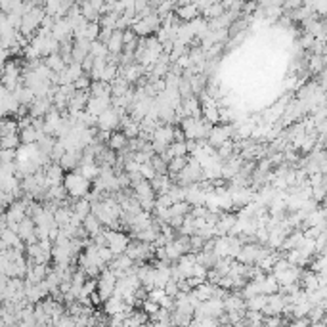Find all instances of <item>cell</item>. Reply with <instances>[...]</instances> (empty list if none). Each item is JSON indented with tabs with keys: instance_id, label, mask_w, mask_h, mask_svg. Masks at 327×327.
I'll use <instances>...</instances> for the list:
<instances>
[{
	"instance_id": "cell-28",
	"label": "cell",
	"mask_w": 327,
	"mask_h": 327,
	"mask_svg": "<svg viewBox=\"0 0 327 327\" xmlns=\"http://www.w3.org/2000/svg\"><path fill=\"white\" fill-rule=\"evenodd\" d=\"M171 151H173L174 157H188V144L186 142H182V144H178V142H174L173 145H171Z\"/></svg>"
},
{
	"instance_id": "cell-2",
	"label": "cell",
	"mask_w": 327,
	"mask_h": 327,
	"mask_svg": "<svg viewBox=\"0 0 327 327\" xmlns=\"http://www.w3.org/2000/svg\"><path fill=\"white\" fill-rule=\"evenodd\" d=\"M176 180L180 186H192V184H199L203 182L205 178H203V167L201 163L195 159V157H188V165H186V169H184L182 173L176 176Z\"/></svg>"
},
{
	"instance_id": "cell-7",
	"label": "cell",
	"mask_w": 327,
	"mask_h": 327,
	"mask_svg": "<svg viewBox=\"0 0 327 327\" xmlns=\"http://www.w3.org/2000/svg\"><path fill=\"white\" fill-rule=\"evenodd\" d=\"M176 16H178V20L184 21V23H192V21H195L197 18H201V12L197 8V4L188 2V4H182V6L176 8Z\"/></svg>"
},
{
	"instance_id": "cell-10",
	"label": "cell",
	"mask_w": 327,
	"mask_h": 327,
	"mask_svg": "<svg viewBox=\"0 0 327 327\" xmlns=\"http://www.w3.org/2000/svg\"><path fill=\"white\" fill-rule=\"evenodd\" d=\"M107 109H111V100H104V98H90V102L87 106L88 113L98 117V119L104 115Z\"/></svg>"
},
{
	"instance_id": "cell-13",
	"label": "cell",
	"mask_w": 327,
	"mask_h": 327,
	"mask_svg": "<svg viewBox=\"0 0 327 327\" xmlns=\"http://www.w3.org/2000/svg\"><path fill=\"white\" fill-rule=\"evenodd\" d=\"M14 98L20 102V106H27V107H31L33 104H35V100H37V96H35V92L31 90V88H27V87H23L21 85L16 92H14Z\"/></svg>"
},
{
	"instance_id": "cell-16",
	"label": "cell",
	"mask_w": 327,
	"mask_h": 327,
	"mask_svg": "<svg viewBox=\"0 0 327 327\" xmlns=\"http://www.w3.org/2000/svg\"><path fill=\"white\" fill-rule=\"evenodd\" d=\"M73 212L77 214L80 220L85 222L92 214V203L88 201V199H77L75 203V207H73Z\"/></svg>"
},
{
	"instance_id": "cell-29",
	"label": "cell",
	"mask_w": 327,
	"mask_h": 327,
	"mask_svg": "<svg viewBox=\"0 0 327 327\" xmlns=\"http://www.w3.org/2000/svg\"><path fill=\"white\" fill-rule=\"evenodd\" d=\"M142 310H144L147 316L151 317V316H155V314H157L159 310H161V306H159L157 302H153V300H149V298H147L144 304H142Z\"/></svg>"
},
{
	"instance_id": "cell-5",
	"label": "cell",
	"mask_w": 327,
	"mask_h": 327,
	"mask_svg": "<svg viewBox=\"0 0 327 327\" xmlns=\"http://www.w3.org/2000/svg\"><path fill=\"white\" fill-rule=\"evenodd\" d=\"M106 235H107V247L113 251V255H115V257L125 255L126 249H128V245H130L128 235L119 230H106Z\"/></svg>"
},
{
	"instance_id": "cell-31",
	"label": "cell",
	"mask_w": 327,
	"mask_h": 327,
	"mask_svg": "<svg viewBox=\"0 0 327 327\" xmlns=\"http://www.w3.org/2000/svg\"><path fill=\"white\" fill-rule=\"evenodd\" d=\"M312 10L316 16H327V2H316L312 4Z\"/></svg>"
},
{
	"instance_id": "cell-6",
	"label": "cell",
	"mask_w": 327,
	"mask_h": 327,
	"mask_svg": "<svg viewBox=\"0 0 327 327\" xmlns=\"http://www.w3.org/2000/svg\"><path fill=\"white\" fill-rule=\"evenodd\" d=\"M231 138H233V125H216V126H212L207 142H209L211 147L218 149V147H222L226 142H230Z\"/></svg>"
},
{
	"instance_id": "cell-20",
	"label": "cell",
	"mask_w": 327,
	"mask_h": 327,
	"mask_svg": "<svg viewBox=\"0 0 327 327\" xmlns=\"http://www.w3.org/2000/svg\"><path fill=\"white\" fill-rule=\"evenodd\" d=\"M71 216H73V211L67 209V207H59L58 211L54 212V218H56V224L59 228H65L71 224Z\"/></svg>"
},
{
	"instance_id": "cell-26",
	"label": "cell",
	"mask_w": 327,
	"mask_h": 327,
	"mask_svg": "<svg viewBox=\"0 0 327 327\" xmlns=\"http://www.w3.org/2000/svg\"><path fill=\"white\" fill-rule=\"evenodd\" d=\"M151 165H153L155 173H157V176H165V174L169 173V165L165 163L163 159L159 157V155H155L153 159H151Z\"/></svg>"
},
{
	"instance_id": "cell-18",
	"label": "cell",
	"mask_w": 327,
	"mask_h": 327,
	"mask_svg": "<svg viewBox=\"0 0 327 327\" xmlns=\"http://www.w3.org/2000/svg\"><path fill=\"white\" fill-rule=\"evenodd\" d=\"M126 145H128V138H126L123 132L117 130V132L111 134V140H109L107 147L113 149V151H123V149H126Z\"/></svg>"
},
{
	"instance_id": "cell-12",
	"label": "cell",
	"mask_w": 327,
	"mask_h": 327,
	"mask_svg": "<svg viewBox=\"0 0 327 327\" xmlns=\"http://www.w3.org/2000/svg\"><path fill=\"white\" fill-rule=\"evenodd\" d=\"M121 75L132 85V83H138V78H142L145 75V69L140 65V63H132V65H126V67H121Z\"/></svg>"
},
{
	"instance_id": "cell-1",
	"label": "cell",
	"mask_w": 327,
	"mask_h": 327,
	"mask_svg": "<svg viewBox=\"0 0 327 327\" xmlns=\"http://www.w3.org/2000/svg\"><path fill=\"white\" fill-rule=\"evenodd\" d=\"M65 190H67L69 197H75V199H80V197H87L88 192H90V186L92 184L88 182L85 176H80L78 173H69L65 174Z\"/></svg>"
},
{
	"instance_id": "cell-30",
	"label": "cell",
	"mask_w": 327,
	"mask_h": 327,
	"mask_svg": "<svg viewBox=\"0 0 327 327\" xmlns=\"http://www.w3.org/2000/svg\"><path fill=\"white\" fill-rule=\"evenodd\" d=\"M90 87H92V78H90V75H83L80 78L75 80V88H77V90H90Z\"/></svg>"
},
{
	"instance_id": "cell-14",
	"label": "cell",
	"mask_w": 327,
	"mask_h": 327,
	"mask_svg": "<svg viewBox=\"0 0 327 327\" xmlns=\"http://www.w3.org/2000/svg\"><path fill=\"white\" fill-rule=\"evenodd\" d=\"M83 226H85L87 233L90 235V239H92V237H96L98 233H102V231H104V224L98 220L96 214H90L87 220L83 222Z\"/></svg>"
},
{
	"instance_id": "cell-33",
	"label": "cell",
	"mask_w": 327,
	"mask_h": 327,
	"mask_svg": "<svg viewBox=\"0 0 327 327\" xmlns=\"http://www.w3.org/2000/svg\"><path fill=\"white\" fill-rule=\"evenodd\" d=\"M174 142H178V144H182V142H188L182 128H174Z\"/></svg>"
},
{
	"instance_id": "cell-21",
	"label": "cell",
	"mask_w": 327,
	"mask_h": 327,
	"mask_svg": "<svg viewBox=\"0 0 327 327\" xmlns=\"http://www.w3.org/2000/svg\"><path fill=\"white\" fill-rule=\"evenodd\" d=\"M186 165H188V157H174L173 161L169 163V174L176 180V176L186 169Z\"/></svg>"
},
{
	"instance_id": "cell-3",
	"label": "cell",
	"mask_w": 327,
	"mask_h": 327,
	"mask_svg": "<svg viewBox=\"0 0 327 327\" xmlns=\"http://www.w3.org/2000/svg\"><path fill=\"white\" fill-rule=\"evenodd\" d=\"M155 247L153 243H142V241H132L126 249V255L132 260H138V262H144V260H151L155 257Z\"/></svg>"
},
{
	"instance_id": "cell-25",
	"label": "cell",
	"mask_w": 327,
	"mask_h": 327,
	"mask_svg": "<svg viewBox=\"0 0 327 327\" xmlns=\"http://www.w3.org/2000/svg\"><path fill=\"white\" fill-rule=\"evenodd\" d=\"M192 205L188 201H180V203H174L173 207H171V212H173V216H188L190 212H192Z\"/></svg>"
},
{
	"instance_id": "cell-19",
	"label": "cell",
	"mask_w": 327,
	"mask_h": 327,
	"mask_svg": "<svg viewBox=\"0 0 327 327\" xmlns=\"http://www.w3.org/2000/svg\"><path fill=\"white\" fill-rule=\"evenodd\" d=\"M44 63L48 65L54 73H61V71H65L67 69V63H65V59L61 58L59 54H52L48 58H44Z\"/></svg>"
},
{
	"instance_id": "cell-8",
	"label": "cell",
	"mask_w": 327,
	"mask_h": 327,
	"mask_svg": "<svg viewBox=\"0 0 327 327\" xmlns=\"http://www.w3.org/2000/svg\"><path fill=\"white\" fill-rule=\"evenodd\" d=\"M153 142H157V144H163V145H167V147H171V145L174 144V128H173V125H165V123H161V125L157 126V130H155V134H153Z\"/></svg>"
},
{
	"instance_id": "cell-11",
	"label": "cell",
	"mask_w": 327,
	"mask_h": 327,
	"mask_svg": "<svg viewBox=\"0 0 327 327\" xmlns=\"http://www.w3.org/2000/svg\"><path fill=\"white\" fill-rule=\"evenodd\" d=\"M107 48L111 56H121L125 52V31H115L111 40L107 42Z\"/></svg>"
},
{
	"instance_id": "cell-9",
	"label": "cell",
	"mask_w": 327,
	"mask_h": 327,
	"mask_svg": "<svg viewBox=\"0 0 327 327\" xmlns=\"http://www.w3.org/2000/svg\"><path fill=\"white\" fill-rule=\"evenodd\" d=\"M46 173V180H48V186L54 188V186H63L61 182H65V174H63V169L59 163H52L44 169Z\"/></svg>"
},
{
	"instance_id": "cell-23",
	"label": "cell",
	"mask_w": 327,
	"mask_h": 327,
	"mask_svg": "<svg viewBox=\"0 0 327 327\" xmlns=\"http://www.w3.org/2000/svg\"><path fill=\"white\" fill-rule=\"evenodd\" d=\"M0 134H2V136L20 134V125H18V121H14V119H10V117H4V121H2V130H0Z\"/></svg>"
},
{
	"instance_id": "cell-17",
	"label": "cell",
	"mask_w": 327,
	"mask_h": 327,
	"mask_svg": "<svg viewBox=\"0 0 327 327\" xmlns=\"http://www.w3.org/2000/svg\"><path fill=\"white\" fill-rule=\"evenodd\" d=\"M132 190H134V195L138 197V199H147V197H155L153 186H151V182H147V180H142L140 184H136Z\"/></svg>"
},
{
	"instance_id": "cell-4",
	"label": "cell",
	"mask_w": 327,
	"mask_h": 327,
	"mask_svg": "<svg viewBox=\"0 0 327 327\" xmlns=\"http://www.w3.org/2000/svg\"><path fill=\"white\" fill-rule=\"evenodd\" d=\"M128 115L126 111H119V109H107L104 115L98 119V130H106V132H113L121 126V119Z\"/></svg>"
},
{
	"instance_id": "cell-15",
	"label": "cell",
	"mask_w": 327,
	"mask_h": 327,
	"mask_svg": "<svg viewBox=\"0 0 327 327\" xmlns=\"http://www.w3.org/2000/svg\"><path fill=\"white\" fill-rule=\"evenodd\" d=\"M151 186H153V192L155 193H159V195H165V193L171 192V188H173L174 184L171 182L169 174H165V176H155L153 180H151Z\"/></svg>"
},
{
	"instance_id": "cell-24",
	"label": "cell",
	"mask_w": 327,
	"mask_h": 327,
	"mask_svg": "<svg viewBox=\"0 0 327 327\" xmlns=\"http://www.w3.org/2000/svg\"><path fill=\"white\" fill-rule=\"evenodd\" d=\"M0 145H2V149H20L23 144H21L20 134H10V136H2Z\"/></svg>"
},
{
	"instance_id": "cell-32",
	"label": "cell",
	"mask_w": 327,
	"mask_h": 327,
	"mask_svg": "<svg viewBox=\"0 0 327 327\" xmlns=\"http://www.w3.org/2000/svg\"><path fill=\"white\" fill-rule=\"evenodd\" d=\"M113 33L115 31H111V29H102V33H100V42H104V44H107L109 40H111V37H113Z\"/></svg>"
},
{
	"instance_id": "cell-22",
	"label": "cell",
	"mask_w": 327,
	"mask_h": 327,
	"mask_svg": "<svg viewBox=\"0 0 327 327\" xmlns=\"http://www.w3.org/2000/svg\"><path fill=\"white\" fill-rule=\"evenodd\" d=\"M268 302V297L266 295H259V297H253L247 300V310L249 312H262L264 306Z\"/></svg>"
},
{
	"instance_id": "cell-27",
	"label": "cell",
	"mask_w": 327,
	"mask_h": 327,
	"mask_svg": "<svg viewBox=\"0 0 327 327\" xmlns=\"http://www.w3.org/2000/svg\"><path fill=\"white\" fill-rule=\"evenodd\" d=\"M140 174H142V178H144V180H147V182H151V180H153L155 176H157V173H155L151 161H149V163L140 165Z\"/></svg>"
}]
</instances>
